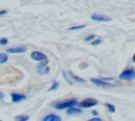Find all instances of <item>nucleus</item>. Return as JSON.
I'll list each match as a JSON object with an SVG mask.
<instances>
[{
	"mask_svg": "<svg viewBox=\"0 0 135 121\" xmlns=\"http://www.w3.org/2000/svg\"><path fill=\"white\" fill-rule=\"evenodd\" d=\"M78 104L77 99H70V100H63V101H58L56 103H53L52 105L56 109H66L73 106H76Z\"/></svg>",
	"mask_w": 135,
	"mask_h": 121,
	"instance_id": "1",
	"label": "nucleus"
},
{
	"mask_svg": "<svg viewBox=\"0 0 135 121\" xmlns=\"http://www.w3.org/2000/svg\"><path fill=\"white\" fill-rule=\"evenodd\" d=\"M135 78V72L133 67H128L123 72L120 73L119 79L120 80H126V81H132Z\"/></svg>",
	"mask_w": 135,
	"mask_h": 121,
	"instance_id": "2",
	"label": "nucleus"
},
{
	"mask_svg": "<svg viewBox=\"0 0 135 121\" xmlns=\"http://www.w3.org/2000/svg\"><path fill=\"white\" fill-rule=\"evenodd\" d=\"M97 103H98V101H97L96 99H93V98H86V99L82 100L81 102H79L78 105H79V108H90V107L95 106Z\"/></svg>",
	"mask_w": 135,
	"mask_h": 121,
	"instance_id": "3",
	"label": "nucleus"
},
{
	"mask_svg": "<svg viewBox=\"0 0 135 121\" xmlns=\"http://www.w3.org/2000/svg\"><path fill=\"white\" fill-rule=\"evenodd\" d=\"M31 58L33 60H36V61H40L41 62V61L47 59V56L45 54L39 52V51H34L33 53H31Z\"/></svg>",
	"mask_w": 135,
	"mask_h": 121,
	"instance_id": "4",
	"label": "nucleus"
},
{
	"mask_svg": "<svg viewBox=\"0 0 135 121\" xmlns=\"http://www.w3.org/2000/svg\"><path fill=\"white\" fill-rule=\"evenodd\" d=\"M26 52V46L20 45V46H15V47H9L6 49V53L8 54H22Z\"/></svg>",
	"mask_w": 135,
	"mask_h": 121,
	"instance_id": "5",
	"label": "nucleus"
},
{
	"mask_svg": "<svg viewBox=\"0 0 135 121\" xmlns=\"http://www.w3.org/2000/svg\"><path fill=\"white\" fill-rule=\"evenodd\" d=\"M91 82L94 83L95 85L97 86H102V87H110V86H113V84L107 82V81H103L101 78H92L91 79Z\"/></svg>",
	"mask_w": 135,
	"mask_h": 121,
	"instance_id": "6",
	"label": "nucleus"
},
{
	"mask_svg": "<svg viewBox=\"0 0 135 121\" xmlns=\"http://www.w3.org/2000/svg\"><path fill=\"white\" fill-rule=\"evenodd\" d=\"M92 20L94 21H98V22H108V21H111V18L105 16V15H99V14H93L91 16Z\"/></svg>",
	"mask_w": 135,
	"mask_h": 121,
	"instance_id": "7",
	"label": "nucleus"
},
{
	"mask_svg": "<svg viewBox=\"0 0 135 121\" xmlns=\"http://www.w3.org/2000/svg\"><path fill=\"white\" fill-rule=\"evenodd\" d=\"M11 97H12V101H13L14 103L21 102V101H23V100H25V99H26V96H25V95L18 94V93H12Z\"/></svg>",
	"mask_w": 135,
	"mask_h": 121,
	"instance_id": "8",
	"label": "nucleus"
},
{
	"mask_svg": "<svg viewBox=\"0 0 135 121\" xmlns=\"http://www.w3.org/2000/svg\"><path fill=\"white\" fill-rule=\"evenodd\" d=\"M42 121H61V117L56 114H47L43 117Z\"/></svg>",
	"mask_w": 135,
	"mask_h": 121,
	"instance_id": "9",
	"label": "nucleus"
},
{
	"mask_svg": "<svg viewBox=\"0 0 135 121\" xmlns=\"http://www.w3.org/2000/svg\"><path fill=\"white\" fill-rule=\"evenodd\" d=\"M66 115H70V116H73V115H78V114H81L82 113V109L79 108V107H76V106H73V107H70V108H66L65 110Z\"/></svg>",
	"mask_w": 135,
	"mask_h": 121,
	"instance_id": "10",
	"label": "nucleus"
},
{
	"mask_svg": "<svg viewBox=\"0 0 135 121\" xmlns=\"http://www.w3.org/2000/svg\"><path fill=\"white\" fill-rule=\"evenodd\" d=\"M69 75H70V77H71L74 81H76V82H80V83H85V82H86V80H84V79H82V78H80V77L74 75L72 72H69Z\"/></svg>",
	"mask_w": 135,
	"mask_h": 121,
	"instance_id": "11",
	"label": "nucleus"
},
{
	"mask_svg": "<svg viewBox=\"0 0 135 121\" xmlns=\"http://www.w3.org/2000/svg\"><path fill=\"white\" fill-rule=\"evenodd\" d=\"M47 63H49V59H45V60L41 61V62L37 65V70H39V69H42V68L46 67V66H47Z\"/></svg>",
	"mask_w": 135,
	"mask_h": 121,
	"instance_id": "12",
	"label": "nucleus"
},
{
	"mask_svg": "<svg viewBox=\"0 0 135 121\" xmlns=\"http://www.w3.org/2000/svg\"><path fill=\"white\" fill-rule=\"evenodd\" d=\"M8 59V56L6 53H0V64H3L7 61Z\"/></svg>",
	"mask_w": 135,
	"mask_h": 121,
	"instance_id": "13",
	"label": "nucleus"
},
{
	"mask_svg": "<svg viewBox=\"0 0 135 121\" xmlns=\"http://www.w3.org/2000/svg\"><path fill=\"white\" fill-rule=\"evenodd\" d=\"M30 117L26 116V115H20V116H17L15 118V121H28Z\"/></svg>",
	"mask_w": 135,
	"mask_h": 121,
	"instance_id": "14",
	"label": "nucleus"
},
{
	"mask_svg": "<svg viewBox=\"0 0 135 121\" xmlns=\"http://www.w3.org/2000/svg\"><path fill=\"white\" fill-rule=\"evenodd\" d=\"M86 25L85 24H81V25H75V26H71L69 28V31H79V29H82L84 28Z\"/></svg>",
	"mask_w": 135,
	"mask_h": 121,
	"instance_id": "15",
	"label": "nucleus"
},
{
	"mask_svg": "<svg viewBox=\"0 0 135 121\" xmlns=\"http://www.w3.org/2000/svg\"><path fill=\"white\" fill-rule=\"evenodd\" d=\"M58 87H59V82H57V81H53V84H52L51 87L49 88V92H51V90H56Z\"/></svg>",
	"mask_w": 135,
	"mask_h": 121,
	"instance_id": "16",
	"label": "nucleus"
},
{
	"mask_svg": "<svg viewBox=\"0 0 135 121\" xmlns=\"http://www.w3.org/2000/svg\"><path fill=\"white\" fill-rule=\"evenodd\" d=\"M37 72H38V74H40V75H46V74H49V72H50V67L46 66V67H44V68H42V69L37 70Z\"/></svg>",
	"mask_w": 135,
	"mask_h": 121,
	"instance_id": "17",
	"label": "nucleus"
},
{
	"mask_svg": "<svg viewBox=\"0 0 135 121\" xmlns=\"http://www.w3.org/2000/svg\"><path fill=\"white\" fill-rule=\"evenodd\" d=\"M104 106H105V107H107L111 113H114V112H115V109H116V108H115V106H114L113 104H111V103H104Z\"/></svg>",
	"mask_w": 135,
	"mask_h": 121,
	"instance_id": "18",
	"label": "nucleus"
},
{
	"mask_svg": "<svg viewBox=\"0 0 135 121\" xmlns=\"http://www.w3.org/2000/svg\"><path fill=\"white\" fill-rule=\"evenodd\" d=\"M62 75H63V78H64V80L69 83V84H73V81L72 80H70V78L68 77V75H66V73L64 72V70H62Z\"/></svg>",
	"mask_w": 135,
	"mask_h": 121,
	"instance_id": "19",
	"label": "nucleus"
},
{
	"mask_svg": "<svg viewBox=\"0 0 135 121\" xmlns=\"http://www.w3.org/2000/svg\"><path fill=\"white\" fill-rule=\"evenodd\" d=\"M95 39V35L94 34H91V35H89V36H86L85 38H84V40L86 41V42H89V41H93Z\"/></svg>",
	"mask_w": 135,
	"mask_h": 121,
	"instance_id": "20",
	"label": "nucleus"
},
{
	"mask_svg": "<svg viewBox=\"0 0 135 121\" xmlns=\"http://www.w3.org/2000/svg\"><path fill=\"white\" fill-rule=\"evenodd\" d=\"M101 42H102V39L101 38H97V39L92 41V45H99Z\"/></svg>",
	"mask_w": 135,
	"mask_h": 121,
	"instance_id": "21",
	"label": "nucleus"
},
{
	"mask_svg": "<svg viewBox=\"0 0 135 121\" xmlns=\"http://www.w3.org/2000/svg\"><path fill=\"white\" fill-rule=\"evenodd\" d=\"M7 42H8V40H7L6 38H1V39H0V44H1V45H5Z\"/></svg>",
	"mask_w": 135,
	"mask_h": 121,
	"instance_id": "22",
	"label": "nucleus"
},
{
	"mask_svg": "<svg viewBox=\"0 0 135 121\" xmlns=\"http://www.w3.org/2000/svg\"><path fill=\"white\" fill-rule=\"evenodd\" d=\"M88 121H102V120L100 118H98V117H94V118H92V119H90Z\"/></svg>",
	"mask_w": 135,
	"mask_h": 121,
	"instance_id": "23",
	"label": "nucleus"
},
{
	"mask_svg": "<svg viewBox=\"0 0 135 121\" xmlns=\"http://www.w3.org/2000/svg\"><path fill=\"white\" fill-rule=\"evenodd\" d=\"M6 14H7V11H5V9H2V11H0V16L6 15Z\"/></svg>",
	"mask_w": 135,
	"mask_h": 121,
	"instance_id": "24",
	"label": "nucleus"
},
{
	"mask_svg": "<svg viewBox=\"0 0 135 121\" xmlns=\"http://www.w3.org/2000/svg\"><path fill=\"white\" fill-rule=\"evenodd\" d=\"M92 114H93L94 116H97V115H98V112H97V110H93V112H92Z\"/></svg>",
	"mask_w": 135,
	"mask_h": 121,
	"instance_id": "25",
	"label": "nucleus"
},
{
	"mask_svg": "<svg viewBox=\"0 0 135 121\" xmlns=\"http://www.w3.org/2000/svg\"><path fill=\"white\" fill-rule=\"evenodd\" d=\"M3 98H4V94L0 92V100H1V99H3Z\"/></svg>",
	"mask_w": 135,
	"mask_h": 121,
	"instance_id": "26",
	"label": "nucleus"
},
{
	"mask_svg": "<svg viewBox=\"0 0 135 121\" xmlns=\"http://www.w3.org/2000/svg\"><path fill=\"white\" fill-rule=\"evenodd\" d=\"M0 121H2V120H0Z\"/></svg>",
	"mask_w": 135,
	"mask_h": 121,
	"instance_id": "27",
	"label": "nucleus"
}]
</instances>
